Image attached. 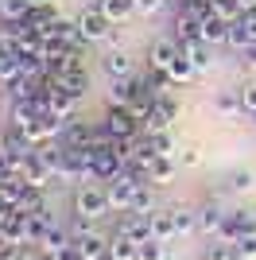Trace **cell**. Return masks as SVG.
Returning <instances> with one entry per match:
<instances>
[{"label":"cell","instance_id":"6da1fadb","mask_svg":"<svg viewBox=\"0 0 256 260\" xmlns=\"http://www.w3.org/2000/svg\"><path fill=\"white\" fill-rule=\"evenodd\" d=\"M74 214L85 221H101L105 214H113L109 206V186H82L74 194Z\"/></svg>","mask_w":256,"mask_h":260},{"label":"cell","instance_id":"7a4b0ae2","mask_svg":"<svg viewBox=\"0 0 256 260\" xmlns=\"http://www.w3.org/2000/svg\"><path fill=\"white\" fill-rule=\"evenodd\" d=\"M140 183H144V175L132 171V167H124V175H117L109 183V206H113V214H128L132 210V198H136Z\"/></svg>","mask_w":256,"mask_h":260},{"label":"cell","instance_id":"3957f363","mask_svg":"<svg viewBox=\"0 0 256 260\" xmlns=\"http://www.w3.org/2000/svg\"><path fill=\"white\" fill-rule=\"evenodd\" d=\"M179 98H171V93H159L155 98V105H151V113L144 117V136H159V132H171V124H175V117H179Z\"/></svg>","mask_w":256,"mask_h":260},{"label":"cell","instance_id":"277c9868","mask_svg":"<svg viewBox=\"0 0 256 260\" xmlns=\"http://www.w3.org/2000/svg\"><path fill=\"white\" fill-rule=\"evenodd\" d=\"M78 31L85 35V43H109V35H113V23L101 8H85L78 16Z\"/></svg>","mask_w":256,"mask_h":260},{"label":"cell","instance_id":"5b68a950","mask_svg":"<svg viewBox=\"0 0 256 260\" xmlns=\"http://www.w3.org/2000/svg\"><path fill=\"white\" fill-rule=\"evenodd\" d=\"M101 124H105V132L113 140H136L140 132H144V124H140L128 109H113V105H109V117L101 120Z\"/></svg>","mask_w":256,"mask_h":260},{"label":"cell","instance_id":"8992f818","mask_svg":"<svg viewBox=\"0 0 256 260\" xmlns=\"http://www.w3.org/2000/svg\"><path fill=\"white\" fill-rule=\"evenodd\" d=\"M182 54V43L179 39H155V43L148 47V66L151 70H159V74H167L171 62Z\"/></svg>","mask_w":256,"mask_h":260},{"label":"cell","instance_id":"52a82bcc","mask_svg":"<svg viewBox=\"0 0 256 260\" xmlns=\"http://www.w3.org/2000/svg\"><path fill=\"white\" fill-rule=\"evenodd\" d=\"M54 82V78H51ZM78 93H70V89H62V86H51V98H47V109H51V117H58L66 124V120H74V113H78Z\"/></svg>","mask_w":256,"mask_h":260},{"label":"cell","instance_id":"ba28073f","mask_svg":"<svg viewBox=\"0 0 256 260\" xmlns=\"http://www.w3.org/2000/svg\"><path fill=\"white\" fill-rule=\"evenodd\" d=\"M210 109L221 120H237L241 113H245V105H241V89H217L213 101H210Z\"/></svg>","mask_w":256,"mask_h":260},{"label":"cell","instance_id":"9c48e42d","mask_svg":"<svg viewBox=\"0 0 256 260\" xmlns=\"http://www.w3.org/2000/svg\"><path fill=\"white\" fill-rule=\"evenodd\" d=\"M101 70H105L109 78H132V58H128V51L124 47H105Z\"/></svg>","mask_w":256,"mask_h":260},{"label":"cell","instance_id":"30bf717a","mask_svg":"<svg viewBox=\"0 0 256 260\" xmlns=\"http://www.w3.org/2000/svg\"><path fill=\"white\" fill-rule=\"evenodd\" d=\"M182 54L190 58V66L198 70V74H210L213 66H217V58H213V47L202 43V39H190V43H182Z\"/></svg>","mask_w":256,"mask_h":260},{"label":"cell","instance_id":"8fae6325","mask_svg":"<svg viewBox=\"0 0 256 260\" xmlns=\"http://www.w3.org/2000/svg\"><path fill=\"white\" fill-rule=\"evenodd\" d=\"M74 245H78V252H82V260H97L101 252L109 249V237H105V233L85 229V233H78V237H74Z\"/></svg>","mask_w":256,"mask_h":260},{"label":"cell","instance_id":"7c38bea8","mask_svg":"<svg viewBox=\"0 0 256 260\" xmlns=\"http://www.w3.org/2000/svg\"><path fill=\"white\" fill-rule=\"evenodd\" d=\"M136 82L140 78H109V105L113 109H124L128 101H132V93H136Z\"/></svg>","mask_w":256,"mask_h":260},{"label":"cell","instance_id":"4fadbf2b","mask_svg":"<svg viewBox=\"0 0 256 260\" xmlns=\"http://www.w3.org/2000/svg\"><path fill=\"white\" fill-rule=\"evenodd\" d=\"M148 229H151V241H163V245H167L171 237H179V233H175V217H171V210H155V214H148Z\"/></svg>","mask_w":256,"mask_h":260},{"label":"cell","instance_id":"5bb4252c","mask_svg":"<svg viewBox=\"0 0 256 260\" xmlns=\"http://www.w3.org/2000/svg\"><path fill=\"white\" fill-rule=\"evenodd\" d=\"M51 78H54V86L70 89V93H78V98H82L85 86H89V74H85V66H70V70H62V74H51Z\"/></svg>","mask_w":256,"mask_h":260},{"label":"cell","instance_id":"9a60e30c","mask_svg":"<svg viewBox=\"0 0 256 260\" xmlns=\"http://www.w3.org/2000/svg\"><path fill=\"white\" fill-rule=\"evenodd\" d=\"M202 43H210V47L229 43V23H225L221 16H206L202 20Z\"/></svg>","mask_w":256,"mask_h":260},{"label":"cell","instance_id":"2e32d148","mask_svg":"<svg viewBox=\"0 0 256 260\" xmlns=\"http://www.w3.org/2000/svg\"><path fill=\"white\" fill-rule=\"evenodd\" d=\"M225 214H229V210H221V206H202L198 210V233H202V237H213V233L221 229Z\"/></svg>","mask_w":256,"mask_h":260},{"label":"cell","instance_id":"e0dca14e","mask_svg":"<svg viewBox=\"0 0 256 260\" xmlns=\"http://www.w3.org/2000/svg\"><path fill=\"white\" fill-rule=\"evenodd\" d=\"M66 245H74V233H70V229H62V225H54L51 233H47V237H43V245H39V252L47 260L54 256V252L58 249H66Z\"/></svg>","mask_w":256,"mask_h":260},{"label":"cell","instance_id":"ac0fdd59","mask_svg":"<svg viewBox=\"0 0 256 260\" xmlns=\"http://www.w3.org/2000/svg\"><path fill=\"white\" fill-rule=\"evenodd\" d=\"M31 16V0H0V23H23Z\"/></svg>","mask_w":256,"mask_h":260},{"label":"cell","instance_id":"d6986e66","mask_svg":"<svg viewBox=\"0 0 256 260\" xmlns=\"http://www.w3.org/2000/svg\"><path fill=\"white\" fill-rule=\"evenodd\" d=\"M101 12L109 16V23H113V27H120V23H128L132 16H136L132 0H105V4H101Z\"/></svg>","mask_w":256,"mask_h":260},{"label":"cell","instance_id":"ffe728a7","mask_svg":"<svg viewBox=\"0 0 256 260\" xmlns=\"http://www.w3.org/2000/svg\"><path fill=\"white\" fill-rule=\"evenodd\" d=\"M167 78H171V86H190L194 78H198V70H194V66H190V58H186V54H179V58L171 62Z\"/></svg>","mask_w":256,"mask_h":260},{"label":"cell","instance_id":"44dd1931","mask_svg":"<svg viewBox=\"0 0 256 260\" xmlns=\"http://www.w3.org/2000/svg\"><path fill=\"white\" fill-rule=\"evenodd\" d=\"M171 217H175V233H179V237H186V233H198V210H190V206H175V210H171Z\"/></svg>","mask_w":256,"mask_h":260},{"label":"cell","instance_id":"7402d4cb","mask_svg":"<svg viewBox=\"0 0 256 260\" xmlns=\"http://www.w3.org/2000/svg\"><path fill=\"white\" fill-rule=\"evenodd\" d=\"M175 163H179V159H171V155H159V159L148 167V183H155V186L171 183V179H175Z\"/></svg>","mask_w":256,"mask_h":260},{"label":"cell","instance_id":"603a6c76","mask_svg":"<svg viewBox=\"0 0 256 260\" xmlns=\"http://www.w3.org/2000/svg\"><path fill=\"white\" fill-rule=\"evenodd\" d=\"M109 252H113L117 260H136L140 256V245L132 237H124V233H113V237H109Z\"/></svg>","mask_w":256,"mask_h":260},{"label":"cell","instance_id":"cb8c5ba5","mask_svg":"<svg viewBox=\"0 0 256 260\" xmlns=\"http://www.w3.org/2000/svg\"><path fill=\"white\" fill-rule=\"evenodd\" d=\"M128 214H140V217L155 214V190L140 183V190H136V198H132V210H128Z\"/></svg>","mask_w":256,"mask_h":260},{"label":"cell","instance_id":"d4e9b609","mask_svg":"<svg viewBox=\"0 0 256 260\" xmlns=\"http://www.w3.org/2000/svg\"><path fill=\"white\" fill-rule=\"evenodd\" d=\"M252 186H256L252 171H233V175H229V190H233V194H248Z\"/></svg>","mask_w":256,"mask_h":260},{"label":"cell","instance_id":"484cf974","mask_svg":"<svg viewBox=\"0 0 256 260\" xmlns=\"http://www.w3.org/2000/svg\"><path fill=\"white\" fill-rule=\"evenodd\" d=\"M206 260H237V245L213 241V245H206Z\"/></svg>","mask_w":256,"mask_h":260},{"label":"cell","instance_id":"4316f807","mask_svg":"<svg viewBox=\"0 0 256 260\" xmlns=\"http://www.w3.org/2000/svg\"><path fill=\"white\" fill-rule=\"evenodd\" d=\"M151 144H155V152H159V155H171V159H179V144H175V136H171V132H159V136H151Z\"/></svg>","mask_w":256,"mask_h":260},{"label":"cell","instance_id":"83f0119b","mask_svg":"<svg viewBox=\"0 0 256 260\" xmlns=\"http://www.w3.org/2000/svg\"><path fill=\"white\" fill-rule=\"evenodd\" d=\"M136 260H167V245L163 241H148V245H140Z\"/></svg>","mask_w":256,"mask_h":260},{"label":"cell","instance_id":"f1b7e54d","mask_svg":"<svg viewBox=\"0 0 256 260\" xmlns=\"http://www.w3.org/2000/svg\"><path fill=\"white\" fill-rule=\"evenodd\" d=\"M241 105H245V117H256V78L241 86Z\"/></svg>","mask_w":256,"mask_h":260},{"label":"cell","instance_id":"f546056e","mask_svg":"<svg viewBox=\"0 0 256 260\" xmlns=\"http://www.w3.org/2000/svg\"><path fill=\"white\" fill-rule=\"evenodd\" d=\"M167 0H132V8H136V16H155V12L163 8Z\"/></svg>","mask_w":256,"mask_h":260},{"label":"cell","instance_id":"4dcf8cb0","mask_svg":"<svg viewBox=\"0 0 256 260\" xmlns=\"http://www.w3.org/2000/svg\"><path fill=\"white\" fill-rule=\"evenodd\" d=\"M237 260H256V237H241L237 241Z\"/></svg>","mask_w":256,"mask_h":260},{"label":"cell","instance_id":"1f68e13d","mask_svg":"<svg viewBox=\"0 0 256 260\" xmlns=\"http://www.w3.org/2000/svg\"><path fill=\"white\" fill-rule=\"evenodd\" d=\"M237 62L245 66V70H256V43H248L245 51H237Z\"/></svg>","mask_w":256,"mask_h":260},{"label":"cell","instance_id":"d6a6232c","mask_svg":"<svg viewBox=\"0 0 256 260\" xmlns=\"http://www.w3.org/2000/svg\"><path fill=\"white\" fill-rule=\"evenodd\" d=\"M241 27H245V35H248V43H256V8L252 12H245V16H241Z\"/></svg>","mask_w":256,"mask_h":260},{"label":"cell","instance_id":"836d02e7","mask_svg":"<svg viewBox=\"0 0 256 260\" xmlns=\"http://www.w3.org/2000/svg\"><path fill=\"white\" fill-rule=\"evenodd\" d=\"M51 260H82V252H78V245H66V249H58Z\"/></svg>","mask_w":256,"mask_h":260},{"label":"cell","instance_id":"e575fe53","mask_svg":"<svg viewBox=\"0 0 256 260\" xmlns=\"http://www.w3.org/2000/svg\"><path fill=\"white\" fill-rule=\"evenodd\" d=\"M179 163H186V167H194V163H198V148H186V152H179Z\"/></svg>","mask_w":256,"mask_h":260},{"label":"cell","instance_id":"d590c367","mask_svg":"<svg viewBox=\"0 0 256 260\" xmlns=\"http://www.w3.org/2000/svg\"><path fill=\"white\" fill-rule=\"evenodd\" d=\"M16 260H43V252H27V249H20V256Z\"/></svg>","mask_w":256,"mask_h":260},{"label":"cell","instance_id":"8d00e7d4","mask_svg":"<svg viewBox=\"0 0 256 260\" xmlns=\"http://www.w3.org/2000/svg\"><path fill=\"white\" fill-rule=\"evenodd\" d=\"M237 4H241V16H245V12H252V8H256V0H237Z\"/></svg>","mask_w":256,"mask_h":260},{"label":"cell","instance_id":"74e56055","mask_svg":"<svg viewBox=\"0 0 256 260\" xmlns=\"http://www.w3.org/2000/svg\"><path fill=\"white\" fill-rule=\"evenodd\" d=\"M97 260H117V256H113V252H109V249H105V252H101V256H97Z\"/></svg>","mask_w":256,"mask_h":260},{"label":"cell","instance_id":"f35d334b","mask_svg":"<svg viewBox=\"0 0 256 260\" xmlns=\"http://www.w3.org/2000/svg\"><path fill=\"white\" fill-rule=\"evenodd\" d=\"M85 4H89V8H101V4H105V0H85Z\"/></svg>","mask_w":256,"mask_h":260}]
</instances>
